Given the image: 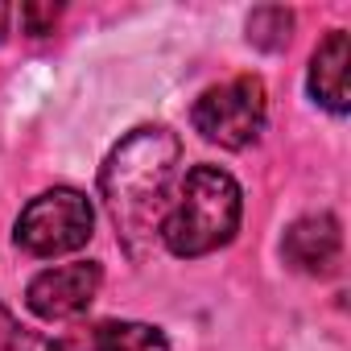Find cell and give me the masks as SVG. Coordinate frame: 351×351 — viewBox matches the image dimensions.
I'll return each mask as SVG.
<instances>
[{
	"instance_id": "1",
	"label": "cell",
	"mask_w": 351,
	"mask_h": 351,
	"mask_svg": "<svg viewBox=\"0 0 351 351\" xmlns=\"http://www.w3.org/2000/svg\"><path fill=\"white\" fill-rule=\"evenodd\" d=\"M178 157H182L178 136L153 124L128 132L104 161L99 191L116 223V236L132 261H145L161 240V219L169 211V186L173 173H178Z\"/></svg>"
},
{
	"instance_id": "2",
	"label": "cell",
	"mask_w": 351,
	"mask_h": 351,
	"mask_svg": "<svg viewBox=\"0 0 351 351\" xmlns=\"http://www.w3.org/2000/svg\"><path fill=\"white\" fill-rule=\"evenodd\" d=\"M244 195L240 182L219 165H195L182 182V195L161 219V244L173 256H207L240 232Z\"/></svg>"
},
{
	"instance_id": "3",
	"label": "cell",
	"mask_w": 351,
	"mask_h": 351,
	"mask_svg": "<svg viewBox=\"0 0 351 351\" xmlns=\"http://www.w3.org/2000/svg\"><path fill=\"white\" fill-rule=\"evenodd\" d=\"M265 116H269V99H265V83L256 75H240L232 83L203 91L195 112H191L203 141H211L219 149L252 145L265 132Z\"/></svg>"
},
{
	"instance_id": "4",
	"label": "cell",
	"mask_w": 351,
	"mask_h": 351,
	"mask_svg": "<svg viewBox=\"0 0 351 351\" xmlns=\"http://www.w3.org/2000/svg\"><path fill=\"white\" fill-rule=\"evenodd\" d=\"M91 228H95V211L87 203V195L79 191H46L38 195L21 219H17V244L34 256H62V252H75L91 240Z\"/></svg>"
},
{
	"instance_id": "5",
	"label": "cell",
	"mask_w": 351,
	"mask_h": 351,
	"mask_svg": "<svg viewBox=\"0 0 351 351\" xmlns=\"http://www.w3.org/2000/svg\"><path fill=\"white\" fill-rule=\"evenodd\" d=\"M99 281H104V269L95 261H75V265H58V269H46L29 281L25 289V306L46 318V322H66V318H79L95 293H99Z\"/></svg>"
},
{
	"instance_id": "6",
	"label": "cell",
	"mask_w": 351,
	"mask_h": 351,
	"mask_svg": "<svg viewBox=\"0 0 351 351\" xmlns=\"http://www.w3.org/2000/svg\"><path fill=\"white\" fill-rule=\"evenodd\" d=\"M339 252H343V232H339V219L326 215V211L322 215H302L298 223H289V232L281 240V256L298 273H310V277L335 273Z\"/></svg>"
},
{
	"instance_id": "7",
	"label": "cell",
	"mask_w": 351,
	"mask_h": 351,
	"mask_svg": "<svg viewBox=\"0 0 351 351\" xmlns=\"http://www.w3.org/2000/svg\"><path fill=\"white\" fill-rule=\"evenodd\" d=\"M347 66H351V38H347L343 29H330V34L318 42L314 58H310V95H314L326 112H335V116H343V112L351 108Z\"/></svg>"
},
{
	"instance_id": "8",
	"label": "cell",
	"mask_w": 351,
	"mask_h": 351,
	"mask_svg": "<svg viewBox=\"0 0 351 351\" xmlns=\"http://www.w3.org/2000/svg\"><path fill=\"white\" fill-rule=\"evenodd\" d=\"M95 351H169V343L149 322H104L95 330Z\"/></svg>"
},
{
	"instance_id": "9",
	"label": "cell",
	"mask_w": 351,
	"mask_h": 351,
	"mask_svg": "<svg viewBox=\"0 0 351 351\" xmlns=\"http://www.w3.org/2000/svg\"><path fill=\"white\" fill-rule=\"evenodd\" d=\"M289 29H293V17L285 9H256L248 17V42L261 46V50H281L289 42Z\"/></svg>"
},
{
	"instance_id": "10",
	"label": "cell",
	"mask_w": 351,
	"mask_h": 351,
	"mask_svg": "<svg viewBox=\"0 0 351 351\" xmlns=\"http://www.w3.org/2000/svg\"><path fill=\"white\" fill-rule=\"evenodd\" d=\"M58 17H62L58 5H21V25H25V34H34V38L54 34Z\"/></svg>"
},
{
	"instance_id": "11",
	"label": "cell",
	"mask_w": 351,
	"mask_h": 351,
	"mask_svg": "<svg viewBox=\"0 0 351 351\" xmlns=\"http://www.w3.org/2000/svg\"><path fill=\"white\" fill-rule=\"evenodd\" d=\"M9 17H13L9 5H0V42H5V34H9Z\"/></svg>"
}]
</instances>
